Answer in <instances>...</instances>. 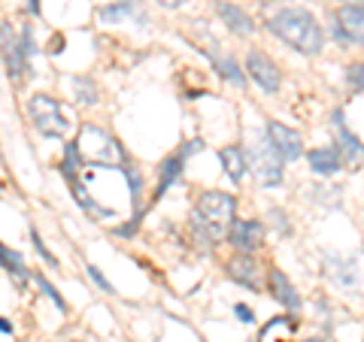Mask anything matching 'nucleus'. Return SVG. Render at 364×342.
<instances>
[{
	"label": "nucleus",
	"instance_id": "1",
	"mask_svg": "<svg viewBox=\"0 0 364 342\" xmlns=\"http://www.w3.org/2000/svg\"><path fill=\"white\" fill-rule=\"evenodd\" d=\"M270 34L279 37L282 43H289L295 52L301 55H319L322 46H325V34H322V25L316 22V15L307 13L301 6H282L279 13L270 15Z\"/></svg>",
	"mask_w": 364,
	"mask_h": 342
},
{
	"label": "nucleus",
	"instance_id": "2",
	"mask_svg": "<svg viewBox=\"0 0 364 342\" xmlns=\"http://www.w3.org/2000/svg\"><path fill=\"white\" fill-rule=\"evenodd\" d=\"M234 213H237V200L234 194H225V191H207L200 194L198 206H195V230L200 239L207 243H219V239L231 236V227H234Z\"/></svg>",
	"mask_w": 364,
	"mask_h": 342
},
{
	"label": "nucleus",
	"instance_id": "3",
	"mask_svg": "<svg viewBox=\"0 0 364 342\" xmlns=\"http://www.w3.org/2000/svg\"><path fill=\"white\" fill-rule=\"evenodd\" d=\"M28 118L30 125L37 127V134H43L49 139H61L70 134V127H73V122H70L67 109L58 103V100H52L49 94H34L28 100Z\"/></svg>",
	"mask_w": 364,
	"mask_h": 342
},
{
	"label": "nucleus",
	"instance_id": "4",
	"mask_svg": "<svg viewBox=\"0 0 364 342\" xmlns=\"http://www.w3.org/2000/svg\"><path fill=\"white\" fill-rule=\"evenodd\" d=\"M282 158L277 152V146L270 143L267 134H255L249 143V164H252V173H255V179L261 185H279L282 182Z\"/></svg>",
	"mask_w": 364,
	"mask_h": 342
},
{
	"label": "nucleus",
	"instance_id": "5",
	"mask_svg": "<svg viewBox=\"0 0 364 342\" xmlns=\"http://www.w3.org/2000/svg\"><path fill=\"white\" fill-rule=\"evenodd\" d=\"M79 152H83V160H95V164H109V160L116 164L125 158V148L100 127H85L79 134Z\"/></svg>",
	"mask_w": 364,
	"mask_h": 342
},
{
	"label": "nucleus",
	"instance_id": "6",
	"mask_svg": "<svg viewBox=\"0 0 364 342\" xmlns=\"http://www.w3.org/2000/svg\"><path fill=\"white\" fill-rule=\"evenodd\" d=\"M331 134H334V146H337L343 164H346L352 173L361 170L364 167V143L346 127V122H343V109H334L331 113Z\"/></svg>",
	"mask_w": 364,
	"mask_h": 342
},
{
	"label": "nucleus",
	"instance_id": "7",
	"mask_svg": "<svg viewBox=\"0 0 364 342\" xmlns=\"http://www.w3.org/2000/svg\"><path fill=\"white\" fill-rule=\"evenodd\" d=\"M246 73H249L252 82H255L261 91H267V94H277L279 85H282L279 67L273 64L265 52H258V49H252V52L246 55Z\"/></svg>",
	"mask_w": 364,
	"mask_h": 342
},
{
	"label": "nucleus",
	"instance_id": "8",
	"mask_svg": "<svg viewBox=\"0 0 364 342\" xmlns=\"http://www.w3.org/2000/svg\"><path fill=\"white\" fill-rule=\"evenodd\" d=\"M334 37L364 46V6L343 4L337 13H334Z\"/></svg>",
	"mask_w": 364,
	"mask_h": 342
},
{
	"label": "nucleus",
	"instance_id": "9",
	"mask_svg": "<svg viewBox=\"0 0 364 342\" xmlns=\"http://www.w3.org/2000/svg\"><path fill=\"white\" fill-rule=\"evenodd\" d=\"M0 34H4V70L9 79H22L25 70H28V52L22 46V37L13 34V25L4 22L0 27Z\"/></svg>",
	"mask_w": 364,
	"mask_h": 342
},
{
	"label": "nucleus",
	"instance_id": "10",
	"mask_svg": "<svg viewBox=\"0 0 364 342\" xmlns=\"http://www.w3.org/2000/svg\"><path fill=\"white\" fill-rule=\"evenodd\" d=\"M100 22L104 25H140V27H149V13L143 6H140V0H116V4H109L100 9Z\"/></svg>",
	"mask_w": 364,
	"mask_h": 342
},
{
	"label": "nucleus",
	"instance_id": "11",
	"mask_svg": "<svg viewBox=\"0 0 364 342\" xmlns=\"http://www.w3.org/2000/svg\"><path fill=\"white\" fill-rule=\"evenodd\" d=\"M267 137H270V143L277 146V152L286 160H298L303 155V139H301L298 130H291V127L279 125V122H267Z\"/></svg>",
	"mask_w": 364,
	"mask_h": 342
},
{
	"label": "nucleus",
	"instance_id": "12",
	"mask_svg": "<svg viewBox=\"0 0 364 342\" xmlns=\"http://www.w3.org/2000/svg\"><path fill=\"white\" fill-rule=\"evenodd\" d=\"M195 152H200V139H191V143H188L186 148H182V152L170 155V158L164 160V164H161V182H158V191H155L158 197L164 194V191H167V188L174 185L176 179L182 176V167H186V158H188V155H195Z\"/></svg>",
	"mask_w": 364,
	"mask_h": 342
},
{
	"label": "nucleus",
	"instance_id": "13",
	"mask_svg": "<svg viewBox=\"0 0 364 342\" xmlns=\"http://www.w3.org/2000/svg\"><path fill=\"white\" fill-rule=\"evenodd\" d=\"M261 239H265V227H261V221H246V218H240L234 221V227H231V243H234L240 251H255L261 248Z\"/></svg>",
	"mask_w": 364,
	"mask_h": 342
},
{
	"label": "nucleus",
	"instance_id": "14",
	"mask_svg": "<svg viewBox=\"0 0 364 342\" xmlns=\"http://www.w3.org/2000/svg\"><path fill=\"white\" fill-rule=\"evenodd\" d=\"M225 273L231 276V281H237V285H246L252 291L258 288V264H255V258L252 255H246V251H240L237 258L228 260Z\"/></svg>",
	"mask_w": 364,
	"mask_h": 342
},
{
	"label": "nucleus",
	"instance_id": "15",
	"mask_svg": "<svg viewBox=\"0 0 364 342\" xmlns=\"http://www.w3.org/2000/svg\"><path fill=\"white\" fill-rule=\"evenodd\" d=\"M307 160H310V170L316 176H334L340 170V164H343L337 146H319V148H313V152L307 155Z\"/></svg>",
	"mask_w": 364,
	"mask_h": 342
},
{
	"label": "nucleus",
	"instance_id": "16",
	"mask_svg": "<svg viewBox=\"0 0 364 342\" xmlns=\"http://www.w3.org/2000/svg\"><path fill=\"white\" fill-rule=\"evenodd\" d=\"M270 291H273V297L279 300V306H286V309H301V294L295 291V285L289 281L286 273H279V270H270Z\"/></svg>",
	"mask_w": 364,
	"mask_h": 342
},
{
	"label": "nucleus",
	"instance_id": "17",
	"mask_svg": "<svg viewBox=\"0 0 364 342\" xmlns=\"http://www.w3.org/2000/svg\"><path fill=\"white\" fill-rule=\"evenodd\" d=\"M219 160H222V167H225V176L231 179V182H243V176H246V170H249V164H246V155H243V148H237V146H225L219 152Z\"/></svg>",
	"mask_w": 364,
	"mask_h": 342
},
{
	"label": "nucleus",
	"instance_id": "18",
	"mask_svg": "<svg viewBox=\"0 0 364 342\" xmlns=\"http://www.w3.org/2000/svg\"><path fill=\"white\" fill-rule=\"evenodd\" d=\"M219 9V15H222V22H225L231 31L234 34H240V37H249L252 31H255V25H252V18L243 13L240 6H234V4H219L216 6Z\"/></svg>",
	"mask_w": 364,
	"mask_h": 342
},
{
	"label": "nucleus",
	"instance_id": "19",
	"mask_svg": "<svg viewBox=\"0 0 364 342\" xmlns=\"http://www.w3.org/2000/svg\"><path fill=\"white\" fill-rule=\"evenodd\" d=\"M291 336H295V318L279 315V318H273L265 324L258 342H291Z\"/></svg>",
	"mask_w": 364,
	"mask_h": 342
},
{
	"label": "nucleus",
	"instance_id": "20",
	"mask_svg": "<svg viewBox=\"0 0 364 342\" xmlns=\"http://www.w3.org/2000/svg\"><path fill=\"white\" fill-rule=\"evenodd\" d=\"M210 58H212V67L219 70L222 76L228 79L231 85H243L246 82V76H243V70L237 67V61H234V55H222V52H210Z\"/></svg>",
	"mask_w": 364,
	"mask_h": 342
},
{
	"label": "nucleus",
	"instance_id": "21",
	"mask_svg": "<svg viewBox=\"0 0 364 342\" xmlns=\"http://www.w3.org/2000/svg\"><path fill=\"white\" fill-rule=\"evenodd\" d=\"M0 260H4V270H6V273L16 276L18 285H25V281H28V270H25L22 255H18V251H13L9 246H0Z\"/></svg>",
	"mask_w": 364,
	"mask_h": 342
},
{
	"label": "nucleus",
	"instance_id": "22",
	"mask_svg": "<svg viewBox=\"0 0 364 342\" xmlns=\"http://www.w3.org/2000/svg\"><path fill=\"white\" fill-rule=\"evenodd\" d=\"M79 160H83V152H79V143H67V152H64V164H61V173L70 185L76 182V170H79Z\"/></svg>",
	"mask_w": 364,
	"mask_h": 342
},
{
	"label": "nucleus",
	"instance_id": "23",
	"mask_svg": "<svg viewBox=\"0 0 364 342\" xmlns=\"http://www.w3.org/2000/svg\"><path fill=\"white\" fill-rule=\"evenodd\" d=\"M328 264H334V267H331V273L337 276L343 285H352V281H356V273H358V270H356V267H358V264H356V258H352V260H337V258H331Z\"/></svg>",
	"mask_w": 364,
	"mask_h": 342
},
{
	"label": "nucleus",
	"instance_id": "24",
	"mask_svg": "<svg viewBox=\"0 0 364 342\" xmlns=\"http://www.w3.org/2000/svg\"><path fill=\"white\" fill-rule=\"evenodd\" d=\"M73 88H76V94H79V103H97V91H95V82L85 76H76L73 79Z\"/></svg>",
	"mask_w": 364,
	"mask_h": 342
},
{
	"label": "nucleus",
	"instance_id": "25",
	"mask_svg": "<svg viewBox=\"0 0 364 342\" xmlns=\"http://www.w3.org/2000/svg\"><path fill=\"white\" fill-rule=\"evenodd\" d=\"M34 281H37V288H40V291H43V294H46L49 300H52V303H55V306H58L61 312H67V303H64V297H61V294H58V291H55V285H52V281H49L46 276H40V273L34 276Z\"/></svg>",
	"mask_w": 364,
	"mask_h": 342
},
{
	"label": "nucleus",
	"instance_id": "26",
	"mask_svg": "<svg viewBox=\"0 0 364 342\" xmlns=\"http://www.w3.org/2000/svg\"><path fill=\"white\" fill-rule=\"evenodd\" d=\"M346 85L352 91H364V64H349L346 67Z\"/></svg>",
	"mask_w": 364,
	"mask_h": 342
},
{
	"label": "nucleus",
	"instance_id": "27",
	"mask_svg": "<svg viewBox=\"0 0 364 342\" xmlns=\"http://www.w3.org/2000/svg\"><path fill=\"white\" fill-rule=\"evenodd\" d=\"M30 243H34V248L40 251V258H43L49 267H55V258H52V251L46 248V243H43V239H40V234H37V230H30Z\"/></svg>",
	"mask_w": 364,
	"mask_h": 342
},
{
	"label": "nucleus",
	"instance_id": "28",
	"mask_svg": "<svg viewBox=\"0 0 364 342\" xmlns=\"http://www.w3.org/2000/svg\"><path fill=\"white\" fill-rule=\"evenodd\" d=\"M267 215H270V221H273V227H277V230H279V234H282V236H286V234H289V230H291V227H289V221H286V213H282V209H270V213H267Z\"/></svg>",
	"mask_w": 364,
	"mask_h": 342
},
{
	"label": "nucleus",
	"instance_id": "29",
	"mask_svg": "<svg viewBox=\"0 0 364 342\" xmlns=\"http://www.w3.org/2000/svg\"><path fill=\"white\" fill-rule=\"evenodd\" d=\"M88 276H91V279H95V281H97V285H100V288H104V291H107V294H116V288H113V285H109V279H107L104 273H100V270H97L95 264H88Z\"/></svg>",
	"mask_w": 364,
	"mask_h": 342
},
{
	"label": "nucleus",
	"instance_id": "30",
	"mask_svg": "<svg viewBox=\"0 0 364 342\" xmlns=\"http://www.w3.org/2000/svg\"><path fill=\"white\" fill-rule=\"evenodd\" d=\"M234 312H237V318L243 321V324H252V321H255V315H252V309H249V306H243V303H237V306H234Z\"/></svg>",
	"mask_w": 364,
	"mask_h": 342
},
{
	"label": "nucleus",
	"instance_id": "31",
	"mask_svg": "<svg viewBox=\"0 0 364 342\" xmlns=\"http://www.w3.org/2000/svg\"><path fill=\"white\" fill-rule=\"evenodd\" d=\"M158 6H164V9H179L182 4H188V0H155Z\"/></svg>",
	"mask_w": 364,
	"mask_h": 342
},
{
	"label": "nucleus",
	"instance_id": "32",
	"mask_svg": "<svg viewBox=\"0 0 364 342\" xmlns=\"http://www.w3.org/2000/svg\"><path fill=\"white\" fill-rule=\"evenodd\" d=\"M0 330H4V336H9V334H13V324L4 318V321H0Z\"/></svg>",
	"mask_w": 364,
	"mask_h": 342
},
{
	"label": "nucleus",
	"instance_id": "33",
	"mask_svg": "<svg viewBox=\"0 0 364 342\" xmlns=\"http://www.w3.org/2000/svg\"><path fill=\"white\" fill-rule=\"evenodd\" d=\"M28 9H30V13H34V15H40V0H30Z\"/></svg>",
	"mask_w": 364,
	"mask_h": 342
},
{
	"label": "nucleus",
	"instance_id": "34",
	"mask_svg": "<svg viewBox=\"0 0 364 342\" xmlns=\"http://www.w3.org/2000/svg\"><path fill=\"white\" fill-rule=\"evenodd\" d=\"M343 4H349V6H364V0H343Z\"/></svg>",
	"mask_w": 364,
	"mask_h": 342
},
{
	"label": "nucleus",
	"instance_id": "35",
	"mask_svg": "<svg viewBox=\"0 0 364 342\" xmlns=\"http://www.w3.org/2000/svg\"><path fill=\"white\" fill-rule=\"evenodd\" d=\"M303 342H325V339H319V336H310V339H303Z\"/></svg>",
	"mask_w": 364,
	"mask_h": 342
}]
</instances>
